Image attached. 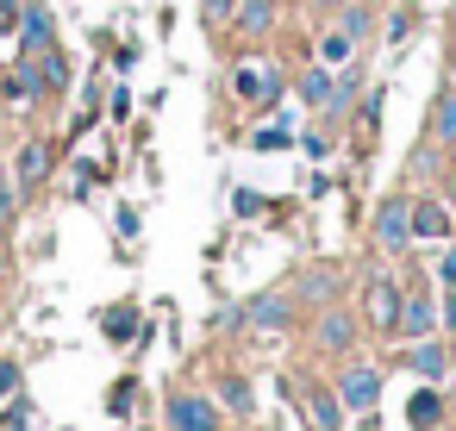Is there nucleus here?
<instances>
[{"instance_id":"1","label":"nucleus","mask_w":456,"mask_h":431,"mask_svg":"<svg viewBox=\"0 0 456 431\" xmlns=\"http://www.w3.org/2000/svg\"><path fill=\"white\" fill-rule=\"evenodd\" d=\"M169 431H219V406L207 394H169Z\"/></svg>"},{"instance_id":"2","label":"nucleus","mask_w":456,"mask_h":431,"mask_svg":"<svg viewBox=\"0 0 456 431\" xmlns=\"http://www.w3.org/2000/svg\"><path fill=\"white\" fill-rule=\"evenodd\" d=\"M338 400H344L350 412H375V400H381V375H375L369 362H350L344 381H338Z\"/></svg>"},{"instance_id":"3","label":"nucleus","mask_w":456,"mask_h":431,"mask_svg":"<svg viewBox=\"0 0 456 431\" xmlns=\"http://www.w3.org/2000/svg\"><path fill=\"white\" fill-rule=\"evenodd\" d=\"M375 238H381V250H406V238H412V200H381Z\"/></svg>"},{"instance_id":"4","label":"nucleus","mask_w":456,"mask_h":431,"mask_svg":"<svg viewBox=\"0 0 456 431\" xmlns=\"http://www.w3.org/2000/svg\"><path fill=\"white\" fill-rule=\"evenodd\" d=\"M51 38H57V20H51V7H20V51L26 57H38V51H51Z\"/></svg>"},{"instance_id":"5","label":"nucleus","mask_w":456,"mask_h":431,"mask_svg":"<svg viewBox=\"0 0 456 431\" xmlns=\"http://www.w3.org/2000/svg\"><path fill=\"white\" fill-rule=\"evenodd\" d=\"M232 88H238V101H275V94H281V76H275V69L244 63V69L232 76Z\"/></svg>"},{"instance_id":"6","label":"nucleus","mask_w":456,"mask_h":431,"mask_svg":"<svg viewBox=\"0 0 456 431\" xmlns=\"http://www.w3.org/2000/svg\"><path fill=\"white\" fill-rule=\"evenodd\" d=\"M369 319H375V325H387V331L400 325V288H394L387 275H375V281H369Z\"/></svg>"},{"instance_id":"7","label":"nucleus","mask_w":456,"mask_h":431,"mask_svg":"<svg viewBox=\"0 0 456 431\" xmlns=\"http://www.w3.org/2000/svg\"><path fill=\"white\" fill-rule=\"evenodd\" d=\"M437 325V306H431V294H406L400 300V325L394 331H406V337H425Z\"/></svg>"},{"instance_id":"8","label":"nucleus","mask_w":456,"mask_h":431,"mask_svg":"<svg viewBox=\"0 0 456 431\" xmlns=\"http://www.w3.org/2000/svg\"><path fill=\"white\" fill-rule=\"evenodd\" d=\"M437 419H444V394H437V387H412L406 425H412V431H437Z\"/></svg>"},{"instance_id":"9","label":"nucleus","mask_w":456,"mask_h":431,"mask_svg":"<svg viewBox=\"0 0 456 431\" xmlns=\"http://www.w3.org/2000/svg\"><path fill=\"white\" fill-rule=\"evenodd\" d=\"M306 419H313V431H344V400L325 387H306Z\"/></svg>"},{"instance_id":"10","label":"nucleus","mask_w":456,"mask_h":431,"mask_svg":"<svg viewBox=\"0 0 456 431\" xmlns=\"http://www.w3.org/2000/svg\"><path fill=\"white\" fill-rule=\"evenodd\" d=\"M13 175H20V188H38V182L51 175V144H45V138H32V144L20 150V163H13Z\"/></svg>"},{"instance_id":"11","label":"nucleus","mask_w":456,"mask_h":431,"mask_svg":"<svg viewBox=\"0 0 456 431\" xmlns=\"http://www.w3.org/2000/svg\"><path fill=\"white\" fill-rule=\"evenodd\" d=\"M406 362H412V375H425V381L450 375V350H444V344H431V337H419V344L406 350Z\"/></svg>"},{"instance_id":"12","label":"nucleus","mask_w":456,"mask_h":431,"mask_svg":"<svg viewBox=\"0 0 456 431\" xmlns=\"http://www.w3.org/2000/svg\"><path fill=\"white\" fill-rule=\"evenodd\" d=\"M232 20H238V32H244V38H263V32L275 26V0H238Z\"/></svg>"},{"instance_id":"13","label":"nucleus","mask_w":456,"mask_h":431,"mask_svg":"<svg viewBox=\"0 0 456 431\" xmlns=\"http://www.w3.org/2000/svg\"><path fill=\"white\" fill-rule=\"evenodd\" d=\"M244 325H256V331H281V325H288V300H281V294L250 300V306H244Z\"/></svg>"},{"instance_id":"14","label":"nucleus","mask_w":456,"mask_h":431,"mask_svg":"<svg viewBox=\"0 0 456 431\" xmlns=\"http://www.w3.org/2000/svg\"><path fill=\"white\" fill-rule=\"evenodd\" d=\"M412 238H450V213L437 200H419L412 207Z\"/></svg>"},{"instance_id":"15","label":"nucleus","mask_w":456,"mask_h":431,"mask_svg":"<svg viewBox=\"0 0 456 431\" xmlns=\"http://www.w3.org/2000/svg\"><path fill=\"white\" fill-rule=\"evenodd\" d=\"M300 101H306V107H338V82H331L325 69H306V76H300Z\"/></svg>"},{"instance_id":"16","label":"nucleus","mask_w":456,"mask_h":431,"mask_svg":"<svg viewBox=\"0 0 456 431\" xmlns=\"http://www.w3.org/2000/svg\"><path fill=\"white\" fill-rule=\"evenodd\" d=\"M32 63V76L45 82V88H69V63L57 57V51H38V57H26Z\"/></svg>"},{"instance_id":"17","label":"nucleus","mask_w":456,"mask_h":431,"mask_svg":"<svg viewBox=\"0 0 456 431\" xmlns=\"http://www.w3.org/2000/svg\"><path fill=\"white\" fill-rule=\"evenodd\" d=\"M350 337H356V325H350L344 313H325V319H319V344H325V350H350Z\"/></svg>"},{"instance_id":"18","label":"nucleus","mask_w":456,"mask_h":431,"mask_svg":"<svg viewBox=\"0 0 456 431\" xmlns=\"http://www.w3.org/2000/svg\"><path fill=\"white\" fill-rule=\"evenodd\" d=\"M101 331H107V337H113V344H126V337H132V331H138V306H132V300H126V306H113V313H107V319H101Z\"/></svg>"},{"instance_id":"19","label":"nucleus","mask_w":456,"mask_h":431,"mask_svg":"<svg viewBox=\"0 0 456 431\" xmlns=\"http://www.w3.org/2000/svg\"><path fill=\"white\" fill-rule=\"evenodd\" d=\"M431 132H437V144H456V88L431 107Z\"/></svg>"},{"instance_id":"20","label":"nucleus","mask_w":456,"mask_h":431,"mask_svg":"<svg viewBox=\"0 0 456 431\" xmlns=\"http://www.w3.org/2000/svg\"><path fill=\"white\" fill-rule=\"evenodd\" d=\"M350 45H356L350 32H325V38H319V57H325V63H350Z\"/></svg>"},{"instance_id":"21","label":"nucleus","mask_w":456,"mask_h":431,"mask_svg":"<svg viewBox=\"0 0 456 431\" xmlns=\"http://www.w3.org/2000/svg\"><path fill=\"white\" fill-rule=\"evenodd\" d=\"M132 406H138V381H119V387L107 394V412H113V419H132Z\"/></svg>"},{"instance_id":"22","label":"nucleus","mask_w":456,"mask_h":431,"mask_svg":"<svg viewBox=\"0 0 456 431\" xmlns=\"http://www.w3.org/2000/svg\"><path fill=\"white\" fill-rule=\"evenodd\" d=\"M219 394H225V406H232V412H250V406H256V400H250V387H244L238 375H225V381H219Z\"/></svg>"},{"instance_id":"23","label":"nucleus","mask_w":456,"mask_h":431,"mask_svg":"<svg viewBox=\"0 0 456 431\" xmlns=\"http://www.w3.org/2000/svg\"><path fill=\"white\" fill-rule=\"evenodd\" d=\"M20 7H26V0H0V38L20 32Z\"/></svg>"},{"instance_id":"24","label":"nucleus","mask_w":456,"mask_h":431,"mask_svg":"<svg viewBox=\"0 0 456 431\" xmlns=\"http://www.w3.org/2000/svg\"><path fill=\"white\" fill-rule=\"evenodd\" d=\"M281 144H288V126H263L256 132V150H281Z\"/></svg>"},{"instance_id":"25","label":"nucleus","mask_w":456,"mask_h":431,"mask_svg":"<svg viewBox=\"0 0 456 431\" xmlns=\"http://www.w3.org/2000/svg\"><path fill=\"white\" fill-rule=\"evenodd\" d=\"M344 32L362 38V32H369V7H350V13H344Z\"/></svg>"},{"instance_id":"26","label":"nucleus","mask_w":456,"mask_h":431,"mask_svg":"<svg viewBox=\"0 0 456 431\" xmlns=\"http://www.w3.org/2000/svg\"><path fill=\"white\" fill-rule=\"evenodd\" d=\"M232 207H238L244 219H256V213H263V194H250V188H238V200H232Z\"/></svg>"},{"instance_id":"27","label":"nucleus","mask_w":456,"mask_h":431,"mask_svg":"<svg viewBox=\"0 0 456 431\" xmlns=\"http://www.w3.org/2000/svg\"><path fill=\"white\" fill-rule=\"evenodd\" d=\"M113 225H119V238H138V207H119Z\"/></svg>"},{"instance_id":"28","label":"nucleus","mask_w":456,"mask_h":431,"mask_svg":"<svg viewBox=\"0 0 456 431\" xmlns=\"http://www.w3.org/2000/svg\"><path fill=\"white\" fill-rule=\"evenodd\" d=\"M406 32H412V7H400V13L387 20V38H406Z\"/></svg>"},{"instance_id":"29","label":"nucleus","mask_w":456,"mask_h":431,"mask_svg":"<svg viewBox=\"0 0 456 431\" xmlns=\"http://www.w3.org/2000/svg\"><path fill=\"white\" fill-rule=\"evenodd\" d=\"M232 7H238V0H207V20H213V26H225V20H232Z\"/></svg>"},{"instance_id":"30","label":"nucleus","mask_w":456,"mask_h":431,"mask_svg":"<svg viewBox=\"0 0 456 431\" xmlns=\"http://www.w3.org/2000/svg\"><path fill=\"white\" fill-rule=\"evenodd\" d=\"M437 275H444V288H456V250H450V256L437 263Z\"/></svg>"},{"instance_id":"31","label":"nucleus","mask_w":456,"mask_h":431,"mask_svg":"<svg viewBox=\"0 0 456 431\" xmlns=\"http://www.w3.org/2000/svg\"><path fill=\"white\" fill-rule=\"evenodd\" d=\"M444 319H450V325H456V288H450V300H444Z\"/></svg>"},{"instance_id":"32","label":"nucleus","mask_w":456,"mask_h":431,"mask_svg":"<svg viewBox=\"0 0 456 431\" xmlns=\"http://www.w3.org/2000/svg\"><path fill=\"white\" fill-rule=\"evenodd\" d=\"M0 281H7V256H0Z\"/></svg>"},{"instance_id":"33","label":"nucleus","mask_w":456,"mask_h":431,"mask_svg":"<svg viewBox=\"0 0 456 431\" xmlns=\"http://www.w3.org/2000/svg\"><path fill=\"white\" fill-rule=\"evenodd\" d=\"M450 369H456V356H450Z\"/></svg>"},{"instance_id":"34","label":"nucleus","mask_w":456,"mask_h":431,"mask_svg":"<svg viewBox=\"0 0 456 431\" xmlns=\"http://www.w3.org/2000/svg\"><path fill=\"white\" fill-rule=\"evenodd\" d=\"M450 76H456V63H450Z\"/></svg>"}]
</instances>
